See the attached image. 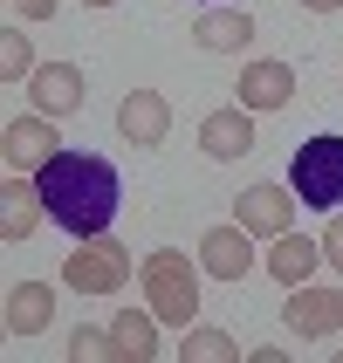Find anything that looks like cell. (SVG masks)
Returning a JSON list of instances; mask_svg holds the SVG:
<instances>
[{
  "mask_svg": "<svg viewBox=\"0 0 343 363\" xmlns=\"http://www.w3.org/2000/svg\"><path fill=\"white\" fill-rule=\"evenodd\" d=\"M35 185H41V206H48V220H55L69 240L110 233V220H117V199H124L117 164L97 158V151H55V158L35 172Z\"/></svg>",
  "mask_w": 343,
  "mask_h": 363,
  "instance_id": "obj_1",
  "label": "cell"
},
{
  "mask_svg": "<svg viewBox=\"0 0 343 363\" xmlns=\"http://www.w3.org/2000/svg\"><path fill=\"white\" fill-rule=\"evenodd\" d=\"M200 254H179V247H158V254H144L138 281H144V302H151V315L158 323H179L192 329L200 323Z\"/></svg>",
  "mask_w": 343,
  "mask_h": 363,
  "instance_id": "obj_2",
  "label": "cell"
},
{
  "mask_svg": "<svg viewBox=\"0 0 343 363\" xmlns=\"http://www.w3.org/2000/svg\"><path fill=\"white\" fill-rule=\"evenodd\" d=\"M288 185H295V199L316 206V213H337V206H343V138H337V130L295 144V158H288Z\"/></svg>",
  "mask_w": 343,
  "mask_h": 363,
  "instance_id": "obj_3",
  "label": "cell"
},
{
  "mask_svg": "<svg viewBox=\"0 0 343 363\" xmlns=\"http://www.w3.org/2000/svg\"><path fill=\"white\" fill-rule=\"evenodd\" d=\"M62 281L76 295H117L131 281V247L110 233H89V240H76V254H62Z\"/></svg>",
  "mask_w": 343,
  "mask_h": 363,
  "instance_id": "obj_4",
  "label": "cell"
},
{
  "mask_svg": "<svg viewBox=\"0 0 343 363\" xmlns=\"http://www.w3.org/2000/svg\"><path fill=\"white\" fill-rule=\"evenodd\" d=\"M282 323L288 336H303V343H323L343 329V288H316V281H295L282 302Z\"/></svg>",
  "mask_w": 343,
  "mask_h": 363,
  "instance_id": "obj_5",
  "label": "cell"
},
{
  "mask_svg": "<svg viewBox=\"0 0 343 363\" xmlns=\"http://www.w3.org/2000/svg\"><path fill=\"white\" fill-rule=\"evenodd\" d=\"M295 185H275V179H261V185H247V192H234V220L254 233V240H275V233H288L295 226Z\"/></svg>",
  "mask_w": 343,
  "mask_h": 363,
  "instance_id": "obj_6",
  "label": "cell"
},
{
  "mask_svg": "<svg viewBox=\"0 0 343 363\" xmlns=\"http://www.w3.org/2000/svg\"><path fill=\"white\" fill-rule=\"evenodd\" d=\"M200 267L213 274V281H247V267H254V233H247L241 220L206 226L200 233Z\"/></svg>",
  "mask_w": 343,
  "mask_h": 363,
  "instance_id": "obj_7",
  "label": "cell"
},
{
  "mask_svg": "<svg viewBox=\"0 0 343 363\" xmlns=\"http://www.w3.org/2000/svg\"><path fill=\"white\" fill-rule=\"evenodd\" d=\"M0 151H7V172H41V164L62 151L55 117H48V110H35V117H14L7 130H0Z\"/></svg>",
  "mask_w": 343,
  "mask_h": 363,
  "instance_id": "obj_8",
  "label": "cell"
},
{
  "mask_svg": "<svg viewBox=\"0 0 343 363\" xmlns=\"http://www.w3.org/2000/svg\"><path fill=\"white\" fill-rule=\"evenodd\" d=\"M117 138L138 144V151H158V144L172 138V103H165L158 89H131V96L117 103Z\"/></svg>",
  "mask_w": 343,
  "mask_h": 363,
  "instance_id": "obj_9",
  "label": "cell"
},
{
  "mask_svg": "<svg viewBox=\"0 0 343 363\" xmlns=\"http://www.w3.org/2000/svg\"><path fill=\"white\" fill-rule=\"evenodd\" d=\"M200 151H206V158H220V164L247 158V151H254V110H247V103L206 110V117H200Z\"/></svg>",
  "mask_w": 343,
  "mask_h": 363,
  "instance_id": "obj_10",
  "label": "cell"
},
{
  "mask_svg": "<svg viewBox=\"0 0 343 363\" xmlns=\"http://www.w3.org/2000/svg\"><path fill=\"white\" fill-rule=\"evenodd\" d=\"M234 103H247L254 117L288 110V103H295V69H288V62H247L241 82H234Z\"/></svg>",
  "mask_w": 343,
  "mask_h": 363,
  "instance_id": "obj_11",
  "label": "cell"
},
{
  "mask_svg": "<svg viewBox=\"0 0 343 363\" xmlns=\"http://www.w3.org/2000/svg\"><path fill=\"white\" fill-rule=\"evenodd\" d=\"M28 96H35V110H48V117H76L82 96H89V82H82L76 62H41L35 76H28Z\"/></svg>",
  "mask_w": 343,
  "mask_h": 363,
  "instance_id": "obj_12",
  "label": "cell"
},
{
  "mask_svg": "<svg viewBox=\"0 0 343 363\" xmlns=\"http://www.w3.org/2000/svg\"><path fill=\"white\" fill-rule=\"evenodd\" d=\"M48 220V206H41V185H35V172H7V185H0V233L7 240H28L35 226Z\"/></svg>",
  "mask_w": 343,
  "mask_h": 363,
  "instance_id": "obj_13",
  "label": "cell"
},
{
  "mask_svg": "<svg viewBox=\"0 0 343 363\" xmlns=\"http://www.w3.org/2000/svg\"><path fill=\"white\" fill-rule=\"evenodd\" d=\"M192 41H200L206 55H247L254 14H247V7H206V14L192 21Z\"/></svg>",
  "mask_w": 343,
  "mask_h": 363,
  "instance_id": "obj_14",
  "label": "cell"
},
{
  "mask_svg": "<svg viewBox=\"0 0 343 363\" xmlns=\"http://www.w3.org/2000/svg\"><path fill=\"white\" fill-rule=\"evenodd\" d=\"M261 267H268L282 288H295V281H309V274L323 267V240H309V233L288 226V233H275V247L261 254Z\"/></svg>",
  "mask_w": 343,
  "mask_h": 363,
  "instance_id": "obj_15",
  "label": "cell"
},
{
  "mask_svg": "<svg viewBox=\"0 0 343 363\" xmlns=\"http://www.w3.org/2000/svg\"><path fill=\"white\" fill-rule=\"evenodd\" d=\"M55 323V288L48 281H14L7 288V336H41Z\"/></svg>",
  "mask_w": 343,
  "mask_h": 363,
  "instance_id": "obj_16",
  "label": "cell"
},
{
  "mask_svg": "<svg viewBox=\"0 0 343 363\" xmlns=\"http://www.w3.org/2000/svg\"><path fill=\"white\" fill-rule=\"evenodd\" d=\"M110 336H117V363H151L158 357V315H151V302L117 308L110 315Z\"/></svg>",
  "mask_w": 343,
  "mask_h": 363,
  "instance_id": "obj_17",
  "label": "cell"
},
{
  "mask_svg": "<svg viewBox=\"0 0 343 363\" xmlns=\"http://www.w3.org/2000/svg\"><path fill=\"white\" fill-rule=\"evenodd\" d=\"M179 363H241V343L227 336V329H206V323H192L179 336Z\"/></svg>",
  "mask_w": 343,
  "mask_h": 363,
  "instance_id": "obj_18",
  "label": "cell"
},
{
  "mask_svg": "<svg viewBox=\"0 0 343 363\" xmlns=\"http://www.w3.org/2000/svg\"><path fill=\"white\" fill-rule=\"evenodd\" d=\"M41 62H35V48H28V28H0V76L7 82H21V76H35Z\"/></svg>",
  "mask_w": 343,
  "mask_h": 363,
  "instance_id": "obj_19",
  "label": "cell"
},
{
  "mask_svg": "<svg viewBox=\"0 0 343 363\" xmlns=\"http://www.w3.org/2000/svg\"><path fill=\"white\" fill-rule=\"evenodd\" d=\"M69 363H117V336H110V329H89V323H82L76 336H69Z\"/></svg>",
  "mask_w": 343,
  "mask_h": 363,
  "instance_id": "obj_20",
  "label": "cell"
},
{
  "mask_svg": "<svg viewBox=\"0 0 343 363\" xmlns=\"http://www.w3.org/2000/svg\"><path fill=\"white\" fill-rule=\"evenodd\" d=\"M316 240H323V267H337V274H343V206L330 213V226L316 233Z\"/></svg>",
  "mask_w": 343,
  "mask_h": 363,
  "instance_id": "obj_21",
  "label": "cell"
},
{
  "mask_svg": "<svg viewBox=\"0 0 343 363\" xmlns=\"http://www.w3.org/2000/svg\"><path fill=\"white\" fill-rule=\"evenodd\" d=\"M7 7H14V14H28V21H48V14H55V0H7Z\"/></svg>",
  "mask_w": 343,
  "mask_h": 363,
  "instance_id": "obj_22",
  "label": "cell"
},
{
  "mask_svg": "<svg viewBox=\"0 0 343 363\" xmlns=\"http://www.w3.org/2000/svg\"><path fill=\"white\" fill-rule=\"evenodd\" d=\"M343 0H303V14H337Z\"/></svg>",
  "mask_w": 343,
  "mask_h": 363,
  "instance_id": "obj_23",
  "label": "cell"
},
{
  "mask_svg": "<svg viewBox=\"0 0 343 363\" xmlns=\"http://www.w3.org/2000/svg\"><path fill=\"white\" fill-rule=\"evenodd\" d=\"M82 7H117V0H82Z\"/></svg>",
  "mask_w": 343,
  "mask_h": 363,
  "instance_id": "obj_24",
  "label": "cell"
}]
</instances>
